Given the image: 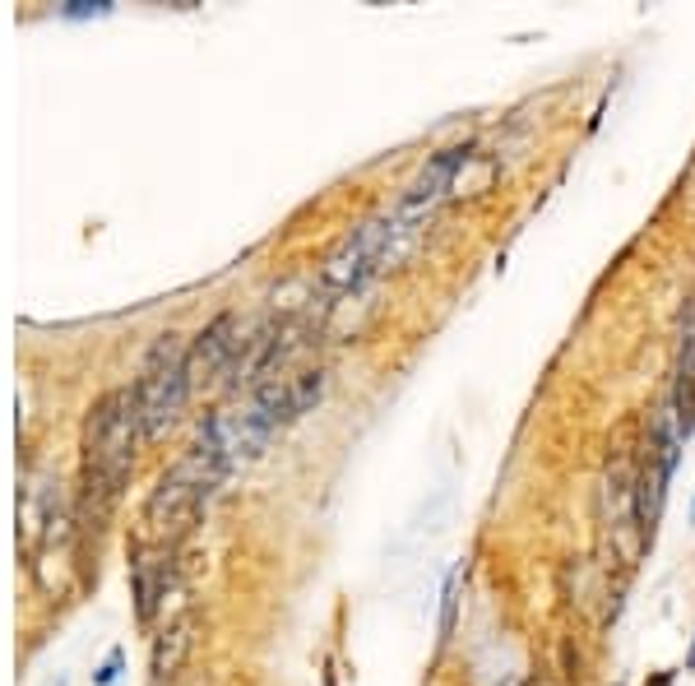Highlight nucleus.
<instances>
[{"label": "nucleus", "instance_id": "f257e3e1", "mask_svg": "<svg viewBox=\"0 0 695 686\" xmlns=\"http://www.w3.org/2000/svg\"><path fill=\"white\" fill-rule=\"evenodd\" d=\"M144 436L139 427L135 390H112L89 408L84 422V469H79V529H102L112 506L121 501L130 469H135V445Z\"/></svg>", "mask_w": 695, "mask_h": 686}, {"label": "nucleus", "instance_id": "f03ea898", "mask_svg": "<svg viewBox=\"0 0 695 686\" xmlns=\"http://www.w3.org/2000/svg\"><path fill=\"white\" fill-rule=\"evenodd\" d=\"M223 478H228V469L204 445H190V455L181 464H172L158 478V487L149 492V501H144V524H149L153 543L172 547L181 534H190L195 520H200V510L209 506V496L218 492Z\"/></svg>", "mask_w": 695, "mask_h": 686}, {"label": "nucleus", "instance_id": "7ed1b4c3", "mask_svg": "<svg viewBox=\"0 0 695 686\" xmlns=\"http://www.w3.org/2000/svg\"><path fill=\"white\" fill-rule=\"evenodd\" d=\"M417 237H422V232L408 228L394 209L390 214H380V218H371V223H362V228H353L339 242V251L325 260V274H320L325 293L329 297L357 293L362 283H371L376 274H385L390 265H399V260L413 251Z\"/></svg>", "mask_w": 695, "mask_h": 686}, {"label": "nucleus", "instance_id": "20e7f679", "mask_svg": "<svg viewBox=\"0 0 695 686\" xmlns=\"http://www.w3.org/2000/svg\"><path fill=\"white\" fill-rule=\"evenodd\" d=\"M186 357H190V343L181 334H158L139 367V381L130 385L135 390V404H139V427H144V441H158L177 427L181 408H186V394H190V371H186Z\"/></svg>", "mask_w": 695, "mask_h": 686}, {"label": "nucleus", "instance_id": "39448f33", "mask_svg": "<svg viewBox=\"0 0 695 686\" xmlns=\"http://www.w3.org/2000/svg\"><path fill=\"white\" fill-rule=\"evenodd\" d=\"M237 348H241L237 316H218L214 325H204V330L195 334V343H190V357H186L190 390H195V385H218L223 376H232Z\"/></svg>", "mask_w": 695, "mask_h": 686}, {"label": "nucleus", "instance_id": "423d86ee", "mask_svg": "<svg viewBox=\"0 0 695 686\" xmlns=\"http://www.w3.org/2000/svg\"><path fill=\"white\" fill-rule=\"evenodd\" d=\"M130 580H135V612L139 622H153V612L163 608L167 589L177 580L172 571V547L163 543H139L135 547V561H130Z\"/></svg>", "mask_w": 695, "mask_h": 686}, {"label": "nucleus", "instance_id": "0eeeda50", "mask_svg": "<svg viewBox=\"0 0 695 686\" xmlns=\"http://www.w3.org/2000/svg\"><path fill=\"white\" fill-rule=\"evenodd\" d=\"M190 631H195V617H177V622L167 626L163 636L153 640V682H167V677H177V668L186 663V654H190Z\"/></svg>", "mask_w": 695, "mask_h": 686}, {"label": "nucleus", "instance_id": "6e6552de", "mask_svg": "<svg viewBox=\"0 0 695 686\" xmlns=\"http://www.w3.org/2000/svg\"><path fill=\"white\" fill-rule=\"evenodd\" d=\"M459 580H464V566L450 571L445 580V612H441V636H450V626H455V608H459Z\"/></svg>", "mask_w": 695, "mask_h": 686}, {"label": "nucleus", "instance_id": "1a4fd4ad", "mask_svg": "<svg viewBox=\"0 0 695 686\" xmlns=\"http://www.w3.org/2000/svg\"><path fill=\"white\" fill-rule=\"evenodd\" d=\"M686 668H695V645H691V659H686Z\"/></svg>", "mask_w": 695, "mask_h": 686}]
</instances>
